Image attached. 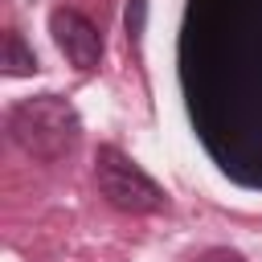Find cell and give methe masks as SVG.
Listing matches in <instances>:
<instances>
[{"mask_svg": "<svg viewBox=\"0 0 262 262\" xmlns=\"http://www.w3.org/2000/svg\"><path fill=\"white\" fill-rule=\"evenodd\" d=\"M8 139L41 164L66 160L82 139V119L61 94H33L8 111Z\"/></svg>", "mask_w": 262, "mask_h": 262, "instance_id": "cell-1", "label": "cell"}, {"mask_svg": "<svg viewBox=\"0 0 262 262\" xmlns=\"http://www.w3.org/2000/svg\"><path fill=\"white\" fill-rule=\"evenodd\" d=\"M94 184L102 192V201L119 213H131V217H143V213H160L168 209V192L119 147L102 143L94 151Z\"/></svg>", "mask_w": 262, "mask_h": 262, "instance_id": "cell-2", "label": "cell"}, {"mask_svg": "<svg viewBox=\"0 0 262 262\" xmlns=\"http://www.w3.org/2000/svg\"><path fill=\"white\" fill-rule=\"evenodd\" d=\"M49 33H53V45L61 49V57H66L74 70H82V74L98 70V61H102V33H98L82 12H74V8H53V12H49Z\"/></svg>", "mask_w": 262, "mask_h": 262, "instance_id": "cell-3", "label": "cell"}, {"mask_svg": "<svg viewBox=\"0 0 262 262\" xmlns=\"http://www.w3.org/2000/svg\"><path fill=\"white\" fill-rule=\"evenodd\" d=\"M0 70L8 74V78H20V74H37L41 66H37V53L25 45V37L16 33V29H8L4 33V53H0Z\"/></svg>", "mask_w": 262, "mask_h": 262, "instance_id": "cell-4", "label": "cell"}, {"mask_svg": "<svg viewBox=\"0 0 262 262\" xmlns=\"http://www.w3.org/2000/svg\"><path fill=\"white\" fill-rule=\"evenodd\" d=\"M196 262H246L237 250H225V246H213V250H205Z\"/></svg>", "mask_w": 262, "mask_h": 262, "instance_id": "cell-5", "label": "cell"}]
</instances>
